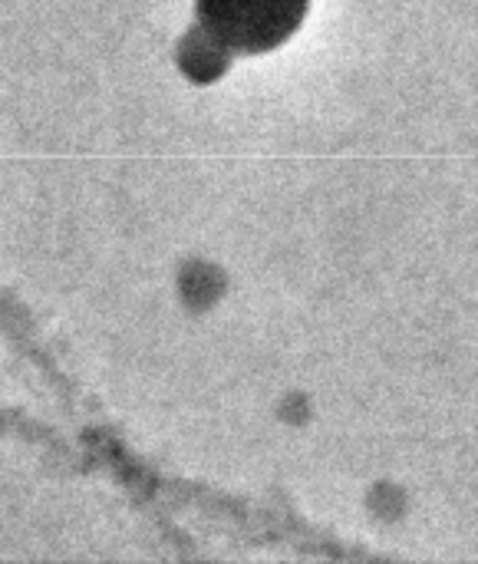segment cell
<instances>
[{"label": "cell", "mask_w": 478, "mask_h": 564, "mask_svg": "<svg viewBox=\"0 0 478 564\" xmlns=\"http://www.w3.org/2000/svg\"><path fill=\"white\" fill-rule=\"evenodd\" d=\"M307 0H198V33L221 53L281 46L304 20Z\"/></svg>", "instance_id": "6da1fadb"}]
</instances>
